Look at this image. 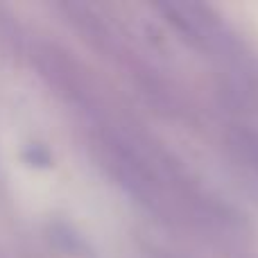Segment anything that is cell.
<instances>
[{"label":"cell","instance_id":"cell-1","mask_svg":"<svg viewBox=\"0 0 258 258\" xmlns=\"http://www.w3.org/2000/svg\"><path fill=\"white\" fill-rule=\"evenodd\" d=\"M229 143H231L233 152L245 161V165L258 172V134L238 127L229 134Z\"/></svg>","mask_w":258,"mask_h":258}]
</instances>
